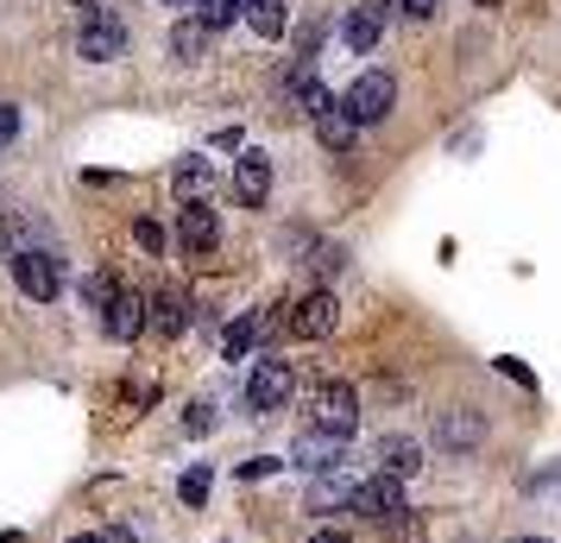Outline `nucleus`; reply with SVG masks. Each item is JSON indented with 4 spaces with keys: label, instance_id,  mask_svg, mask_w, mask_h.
I'll list each match as a JSON object with an SVG mask.
<instances>
[{
    "label": "nucleus",
    "instance_id": "nucleus-2",
    "mask_svg": "<svg viewBox=\"0 0 561 543\" xmlns=\"http://www.w3.org/2000/svg\"><path fill=\"white\" fill-rule=\"evenodd\" d=\"M7 265H13V285L26 291L32 304H51L57 291H64V265H57V253H45V247H13Z\"/></svg>",
    "mask_w": 561,
    "mask_h": 543
},
{
    "label": "nucleus",
    "instance_id": "nucleus-1",
    "mask_svg": "<svg viewBox=\"0 0 561 543\" xmlns=\"http://www.w3.org/2000/svg\"><path fill=\"white\" fill-rule=\"evenodd\" d=\"M77 52L89 57V64H114V57H127V26H121V13L114 7H89L77 26Z\"/></svg>",
    "mask_w": 561,
    "mask_h": 543
},
{
    "label": "nucleus",
    "instance_id": "nucleus-9",
    "mask_svg": "<svg viewBox=\"0 0 561 543\" xmlns=\"http://www.w3.org/2000/svg\"><path fill=\"white\" fill-rule=\"evenodd\" d=\"M341 455H347V437H329V430H316V423H304L297 442H290V462L309 467V474H329Z\"/></svg>",
    "mask_w": 561,
    "mask_h": 543
},
{
    "label": "nucleus",
    "instance_id": "nucleus-4",
    "mask_svg": "<svg viewBox=\"0 0 561 543\" xmlns=\"http://www.w3.org/2000/svg\"><path fill=\"white\" fill-rule=\"evenodd\" d=\"M290 392H297V373H290V361H253V373H247V411H284L290 405Z\"/></svg>",
    "mask_w": 561,
    "mask_h": 543
},
{
    "label": "nucleus",
    "instance_id": "nucleus-28",
    "mask_svg": "<svg viewBox=\"0 0 561 543\" xmlns=\"http://www.w3.org/2000/svg\"><path fill=\"white\" fill-rule=\"evenodd\" d=\"M499 373H505V380H517V386H524V392L536 386V380H530V366H517V361H499Z\"/></svg>",
    "mask_w": 561,
    "mask_h": 543
},
{
    "label": "nucleus",
    "instance_id": "nucleus-5",
    "mask_svg": "<svg viewBox=\"0 0 561 543\" xmlns=\"http://www.w3.org/2000/svg\"><path fill=\"white\" fill-rule=\"evenodd\" d=\"M284 323H290V336H297V341H322V336H334V323H341V297L316 285L297 310L284 316Z\"/></svg>",
    "mask_w": 561,
    "mask_h": 543
},
{
    "label": "nucleus",
    "instance_id": "nucleus-32",
    "mask_svg": "<svg viewBox=\"0 0 561 543\" xmlns=\"http://www.w3.org/2000/svg\"><path fill=\"white\" fill-rule=\"evenodd\" d=\"M309 543H347V531H316Z\"/></svg>",
    "mask_w": 561,
    "mask_h": 543
},
{
    "label": "nucleus",
    "instance_id": "nucleus-38",
    "mask_svg": "<svg viewBox=\"0 0 561 543\" xmlns=\"http://www.w3.org/2000/svg\"><path fill=\"white\" fill-rule=\"evenodd\" d=\"M77 7H95V0H77Z\"/></svg>",
    "mask_w": 561,
    "mask_h": 543
},
{
    "label": "nucleus",
    "instance_id": "nucleus-6",
    "mask_svg": "<svg viewBox=\"0 0 561 543\" xmlns=\"http://www.w3.org/2000/svg\"><path fill=\"white\" fill-rule=\"evenodd\" d=\"M347 506H354L359 518H385V524H391L398 512H410L404 506V480H398V474H373V480H359Z\"/></svg>",
    "mask_w": 561,
    "mask_h": 543
},
{
    "label": "nucleus",
    "instance_id": "nucleus-17",
    "mask_svg": "<svg viewBox=\"0 0 561 543\" xmlns=\"http://www.w3.org/2000/svg\"><path fill=\"white\" fill-rule=\"evenodd\" d=\"M208 183H215V171H208V158H183L178 171H171V190H178V203H203L208 196Z\"/></svg>",
    "mask_w": 561,
    "mask_h": 543
},
{
    "label": "nucleus",
    "instance_id": "nucleus-12",
    "mask_svg": "<svg viewBox=\"0 0 561 543\" xmlns=\"http://www.w3.org/2000/svg\"><path fill=\"white\" fill-rule=\"evenodd\" d=\"M215 240H221L215 208H208V203H190V208L178 215V247H183V253H215Z\"/></svg>",
    "mask_w": 561,
    "mask_h": 543
},
{
    "label": "nucleus",
    "instance_id": "nucleus-20",
    "mask_svg": "<svg viewBox=\"0 0 561 543\" xmlns=\"http://www.w3.org/2000/svg\"><path fill=\"white\" fill-rule=\"evenodd\" d=\"M247 20H253V32L259 38H284V0H247Z\"/></svg>",
    "mask_w": 561,
    "mask_h": 543
},
{
    "label": "nucleus",
    "instance_id": "nucleus-24",
    "mask_svg": "<svg viewBox=\"0 0 561 543\" xmlns=\"http://www.w3.org/2000/svg\"><path fill=\"white\" fill-rule=\"evenodd\" d=\"M133 240H139L146 253H164V228H158V222H146V215L133 222Z\"/></svg>",
    "mask_w": 561,
    "mask_h": 543
},
{
    "label": "nucleus",
    "instance_id": "nucleus-26",
    "mask_svg": "<svg viewBox=\"0 0 561 543\" xmlns=\"http://www.w3.org/2000/svg\"><path fill=\"white\" fill-rule=\"evenodd\" d=\"M341 265H347V259H341V247H322V253H316V279H322V291H329V279L341 272Z\"/></svg>",
    "mask_w": 561,
    "mask_h": 543
},
{
    "label": "nucleus",
    "instance_id": "nucleus-3",
    "mask_svg": "<svg viewBox=\"0 0 561 543\" xmlns=\"http://www.w3.org/2000/svg\"><path fill=\"white\" fill-rule=\"evenodd\" d=\"M341 108L354 114V127H379L385 114L398 108V77H391V70H366V77L341 95Z\"/></svg>",
    "mask_w": 561,
    "mask_h": 543
},
{
    "label": "nucleus",
    "instance_id": "nucleus-35",
    "mask_svg": "<svg viewBox=\"0 0 561 543\" xmlns=\"http://www.w3.org/2000/svg\"><path fill=\"white\" fill-rule=\"evenodd\" d=\"M171 7H203V0H171Z\"/></svg>",
    "mask_w": 561,
    "mask_h": 543
},
{
    "label": "nucleus",
    "instance_id": "nucleus-37",
    "mask_svg": "<svg viewBox=\"0 0 561 543\" xmlns=\"http://www.w3.org/2000/svg\"><path fill=\"white\" fill-rule=\"evenodd\" d=\"M480 7H499V0H480Z\"/></svg>",
    "mask_w": 561,
    "mask_h": 543
},
{
    "label": "nucleus",
    "instance_id": "nucleus-25",
    "mask_svg": "<svg viewBox=\"0 0 561 543\" xmlns=\"http://www.w3.org/2000/svg\"><path fill=\"white\" fill-rule=\"evenodd\" d=\"M178 493L190 499V506H203V499H208V467H196V474H183V480H178Z\"/></svg>",
    "mask_w": 561,
    "mask_h": 543
},
{
    "label": "nucleus",
    "instance_id": "nucleus-33",
    "mask_svg": "<svg viewBox=\"0 0 561 543\" xmlns=\"http://www.w3.org/2000/svg\"><path fill=\"white\" fill-rule=\"evenodd\" d=\"M70 543H107L102 531H82V538H70Z\"/></svg>",
    "mask_w": 561,
    "mask_h": 543
},
{
    "label": "nucleus",
    "instance_id": "nucleus-29",
    "mask_svg": "<svg viewBox=\"0 0 561 543\" xmlns=\"http://www.w3.org/2000/svg\"><path fill=\"white\" fill-rule=\"evenodd\" d=\"M13 133H20V108H0V146H7Z\"/></svg>",
    "mask_w": 561,
    "mask_h": 543
},
{
    "label": "nucleus",
    "instance_id": "nucleus-31",
    "mask_svg": "<svg viewBox=\"0 0 561 543\" xmlns=\"http://www.w3.org/2000/svg\"><path fill=\"white\" fill-rule=\"evenodd\" d=\"M102 538H107V543H139V538H133V531H127V524H107Z\"/></svg>",
    "mask_w": 561,
    "mask_h": 543
},
{
    "label": "nucleus",
    "instance_id": "nucleus-10",
    "mask_svg": "<svg viewBox=\"0 0 561 543\" xmlns=\"http://www.w3.org/2000/svg\"><path fill=\"white\" fill-rule=\"evenodd\" d=\"M435 442H442L448 455H467V449H480L485 442V417L467 411V405H455V411L435 417Z\"/></svg>",
    "mask_w": 561,
    "mask_h": 543
},
{
    "label": "nucleus",
    "instance_id": "nucleus-15",
    "mask_svg": "<svg viewBox=\"0 0 561 543\" xmlns=\"http://www.w3.org/2000/svg\"><path fill=\"white\" fill-rule=\"evenodd\" d=\"M102 329H107L114 341H133L139 329H146V297H133V291H121V297H114V304L102 310Z\"/></svg>",
    "mask_w": 561,
    "mask_h": 543
},
{
    "label": "nucleus",
    "instance_id": "nucleus-16",
    "mask_svg": "<svg viewBox=\"0 0 561 543\" xmlns=\"http://www.w3.org/2000/svg\"><path fill=\"white\" fill-rule=\"evenodd\" d=\"M316 139L329 146V152H354V139H359V127H354V114L334 102V108H322L316 114Z\"/></svg>",
    "mask_w": 561,
    "mask_h": 543
},
{
    "label": "nucleus",
    "instance_id": "nucleus-30",
    "mask_svg": "<svg viewBox=\"0 0 561 543\" xmlns=\"http://www.w3.org/2000/svg\"><path fill=\"white\" fill-rule=\"evenodd\" d=\"M398 7H404L410 20H430V13H435V0H398Z\"/></svg>",
    "mask_w": 561,
    "mask_h": 543
},
{
    "label": "nucleus",
    "instance_id": "nucleus-19",
    "mask_svg": "<svg viewBox=\"0 0 561 543\" xmlns=\"http://www.w3.org/2000/svg\"><path fill=\"white\" fill-rule=\"evenodd\" d=\"M379 467H385V474H398V480H410V474L423 467V462H416V442H410V437H385L379 442Z\"/></svg>",
    "mask_w": 561,
    "mask_h": 543
},
{
    "label": "nucleus",
    "instance_id": "nucleus-13",
    "mask_svg": "<svg viewBox=\"0 0 561 543\" xmlns=\"http://www.w3.org/2000/svg\"><path fill=\"white\" fill-rule=\"evenodd\" d=\"M379 32H385V7L379 0H373V7H347V20H341V45H347V52H373V45H379Z\"/></svg>",
    "mask_w": 561,
    "mask_h": 543
},
{
    "label": "nucleus",
    "instance_id": "nucleus-36",
    "mask_svg": "<svg viewBox=\"0 0 561 543\" xmlns=\"http://www.w3.org/2000/svg\"><path fill=\"white\" fill-rule=\"evenodd\" d=\"M517 543H542V538H517Z\"/></svg>",
    "mask_w": 561,
    "mask_h": 543
},
{
    "label": "nucleus",
    "instance_id": "nucleus-23",
    "mask_svg": "<svg viewBox=\"0 0 561 543\" xmlns=\"http://www.w3.org/2000/svg\"><path fill=\"white\" fill-rule=\"evenodd\" d=\"M114 297H121V285H114L107 272H89V279H82V304H89V310H107Z\"/></svg>",
    "mask_w": 561,
    "mask_h": 543
},
{
    "label": "nucleus",
    "instance_id": "nucleus-11",
    "mask_svg": "<svg viewBox=\"0 0 561 543\" xmlns=\"http://www.w3.org/2000/svg\"><path fill=\"white\" fill-rule=\"evenodd\" d=\"M190 323H196V316H190V297H183V291H158L152 304H146V329L164 336V341H178Z\"/></svg>",
    "mask_w": 561,
    "mask_h": 543
},
{
    "label": "nucleus",
    "instance_id": "nucleus-27",
    "mask_svg": "<svg viewBox=\"0 0 561 543\" xmlns=\"http://www.w3.org/2000/svg\"><path fill=\"white\" fill-rule=\"evenodd\" d=\"M183 430H190V437H203V430H215V417H208V405H190V411H183Z\"/></svg>",
    "mask_w": 561,
    "mask_h": 543
},
{
    "label": "nucleus",
    "instance_id": "nucleus-14",
    "mask_svg": "<svg viewBox=\"0 0 561 543\" xmlns=\"http://www.w3.org/2000/svg\"><path fill=\"white\" fill-rule=\"evenodd\" d=\"M233 196L247 208H259L265 196H272V158L265 152H247L240 165H233Z\"/></svg>",
    "mask_w": 561,
    "mask_h": 543
},
{
    "label": "nucleus",
    "instance_id": "nucleus-18",
    "mask_svg": "<svg viewBox=\"0 0 561 543\" xmlns=\"http://www.w3.org/2000/svg\"><path fill=\"white\" fill-rule=\"evenodd\" d=\"M171 52H178L183 64H196V57H208V26H203V20H190V13H183L178 26H171Z\"/></svg>",
    "mask_w": 561,
    "mask_h": 543
},
{
    "label": "nucleus",
    "instance_id": "nucleus-8",
    "mask_svg": "<svg viewBox=\"0 0 561 543\" xmlns=\"http://www.w3.org/2000/svg\"><path fill=\"white\" fill-rule=\"evenodd\" d=\"M309 423H316V430H329V437H354V430H359V392L354 386H322Z\"/></svg>",
    "mask_w": 561,
    "mask_h": 543
},
{
    "label": "nucleus",
    "instance_id": "nucleus-21",
    "mask_svg": "<svg viewBox=\"0 0 561 543\" xmlns=\"http://www.w3.org/2000/svg\"><path fill=\"white\" fill-rule=\"evenodd\" d=\"M240 13H247V0H203V7H196V20H203L208 32H228Z\"/></svg>",
    "mask_w": 561,
    "mask_h": 543
},
{
    "label": "nucleus",
    "instance_id": "nucleus-7",
    "mask_svg": "<svg viewBox=\"0 0 561 543\" xmlns=\"http://www.w3.org/2000/svg\"><path fill=\"white\" fill-rule=\"evenodd\" d=\"M278 329H290L278 310H259V316H240V323H228V336H221V361H247L259 341H272Z\"/></svg>",
    "mask_w": 561,
    "mask_h": 543
},
{
    "label": "nucleus",
    "instance_id": "nucleus-34",
    "mask_svg": "<svg viewBox=\"0 0 561 543\" xmlns=\"http://www.w3.org/2000/svg\"><path fill=\"white\" fill-rule=\"evenodd\" d=\"M0 253H7V222H0Z\"/></svg>",
    "mask_w": 561,
    "mask_h": 543
},
{
    "label": "nucleus",
    "instance_id": "nucleus-22",
    "mask_svg": "<svg viewBox=\"0 0 561 543\" xmlns=\"http://www.w3.org/2000/svg\"><path fill=\"white\" fill-rule=\"evenodd\" d=\"M354 499V487L347 480H316V493H309V512H334V506H347Z\"/></svg>",
    "mask_w": 561,
    "mask_h": 543
}]
</instances>
